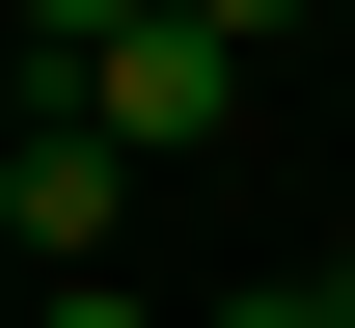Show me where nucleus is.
Here are the masks:
<instances>
[{
    "label": "nucleus",
    "instance_id": "f257e3e1",
    "mask_svg": "<svg viewBox=\"0 0 355 328\" xmlns=\"http://www.w3.org/2000/svg\"><path fill=\"white\" fill-rule=\"evenodd\" d=\"M28 83H83L110 164H191V137L246 110V28H28Z\"/></svg>",
    "mask_w": 355,
    "mask_h": 328
},
{
    "label": "nucleus",
    "instance_id": "f03ea898",
    "mask_svg": "<svg viewBox=\"0 0 355 328\" xmlns=\"http://www.w3.org/2000/svg\"><path fill=\"white\" fill-rule=\"evenodd\" d=\"M110 219H137V164L83 137V110H0V246H28L55 301H83V246H110Z\"/></svg>",
    "mask_w": 355,
    "mask_h": 328
},
{
    "label": "nucleus",
    "instance_id": "7ed1b4c3",
    "mask_svg": "<svg viewBox=\"0 0 355 328\" xmlns=\"http://www.w3.org/2000/svg\"><path fill=\"white\" fill-rule=\"evenodd\" d=\"M28 328H164V301H110V274H83V301H28Z\"/></svg>",
    "mask_w": 355,
    "mask_h": 328
},
{
    "label": "nucleus",
    "instance_id": "20e7f679",
    "mask_svg": "<svg viewBox=\"0 0 355 328\" xmlns=\"http://www.w3.org/2000/svg\"><path fill=\"white\" fill-rule=\"evenodd\" d=\"M0 301H28V246H0Z\"/></svg>",
    "mask_w": 355,
    "mask_h": 328
}]
</instances>
